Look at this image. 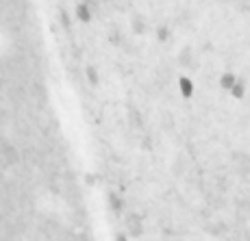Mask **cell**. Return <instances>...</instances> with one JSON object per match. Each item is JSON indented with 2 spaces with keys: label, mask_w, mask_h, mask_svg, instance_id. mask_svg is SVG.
Instances as JSON below:
<instances>
[{
  "label": "cell",
  "mask_w": 250,
  "mask_h": 241,
  "mask_svg": "<svg viewBox=\"0 0 250 241\" xmlns=\"http://www.w3.org/2000/svg\"><path fill=\"white\" fill-rule=\"evenodd\" d=\"M235 85H237V79H235L233 74H230V72H227V74H222V79H220V87L222 89H233Z\"/></svg>",
  "instance_id": "1"
},
{
  "label": "cell",
  "mask_w": 250,
  "mask_h": 241,
  "mask_svg": "<svg viewBox=\"0 0 250 241\" xmlns=\"http://www.w3.org/2000/svg\"><path fill=\"white\" fill-rule=\"evenodd\" d=\"M179 87H181V94L185 96V98H191V94H194V83H191L189 79H181Z\"/></svg>",
  "instance_id": "2"
},
{
  "label": "cell",
  "mask_w": 250,
  "mask_h": 241,
  "mask_svg": "<svg viewBox=\"0 0 250 241\" xmlns=\"http://www.w3.org/2000/svg\"><path fill=\"white\" fill-rule=\"evenodd\" d=\"M76 18H79L81 22H89V20H91L89 9L85 7V4H79V7H76Z\"/></svg>",
  "instance_id": "3"
},
{
  "label": "cell",
  "mask_w": 250,
  "mask_h": 241,
  "mask_svg": "<svg viewBox=\"0 0 250 241\" xmlns=\"http://www.w3.org/2000/svg\"><path fill=\"white\" fill-rule=\"evenodd\" d=\"M244 91H246V87H244V80H237V85L230 89V94H233V98H244Z\"/></svg>",
  "instance_id": "4"
},
{
  "label": "cell",
  "mask_w": 250,
  "mask_h": 241,
  "mask_svg": "<svg viewBox=\"0 0 250 241\" xmlns=\"http://www.w3.org/2000/svg\"><path fill=\"white\" fill-rule=\"evenodd\" d=\"M87 76H89V80H91V83H96V80H98V74H96V70H94V67H87Z\"/></svg>",
  "instance_id": "5"
},
{
  "label": "cell",
  "mask_w": 250,
  "mask_h": 241,
  "mask_svg": "<svg viewBox=\"0 0 250 241\" xmlns=\"http://www.w3.org/2000/svg\"><path fill=\"white\" fill-rule=\"evenodd\" d=\"M159 40H161V41L167 40V28H159Z\"/></svg>",
  "instance_id": "6"
}]
</instances>
